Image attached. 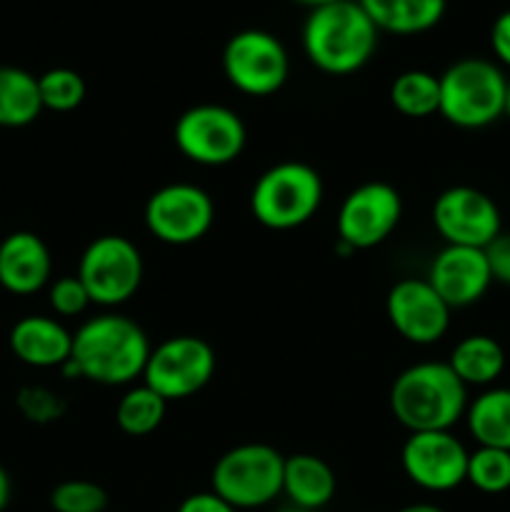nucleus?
I'll return each mask as SVG.
<instances>
[{
  "mask_svg": "<svg viewBox=\"0 0 510 512\" xmlns=\"http://www.w3.org/2000/svg\"><path fill=\"white\" fill-rule=\"evenodd\" d=\"M323 203V178L300 160L265 170L250 190V213L268 230H295L315 218Z\"/></svg>",
  "mask_w": 510,
  "mask_h": 512,
  "instance_id": "39448f33",
  "label": "nucleus"
},
{
  "mask_svg": "<svg viewBox=\"0 0 510 512\" xmlns=\"http://www.w3.org/2000/svg\"><path fill=\"white\" fill-rule=\"evenodd\" d=\"M280 512H305V510H298V508H288V510H280Z\"/></svg>",
  "mask_w": 510,
  "mask_h": 512,
  "instance_id": "4c0bfd02",
  "label": "nucleus"
},
{
  "mask_svg": "<svg viewBox=\"0 0 510 512\" xmlns=\"http://www.w3.org/2000/svg\"><path fill=\"white\" fill-rule=\"evenodd\" d=\"M10 495H13V485H10V478L8 473H5V468L0 465V512L8 508Z\"/></svg>",
  "mask_w": 510,
  "mask_h": 512,
  "instance_id": "72a5a7b5",
  "label": "nucleus"
},
{
  "mask_svg": "<svg viewBox=\"0 0 510 512\" xmlns=\"http://www.w3.org/2000/svg\"><path fill=\"white\" fill-rule=\"evenodd\" d=\"M390 103L405 118H430L440 110V78L428 70H405L390 83Z\"/></svg>",
  "mask_w": 510,
  "mask_h": 512,
  "instance_id": "393cba45",
  "label": "nucleus"
},
{
  "mask_svg": "<svg viewBox=\"0 0 510 512\" xmlns=\"http://www.w3.org/2000/svg\"><path fill=\"white\" fill-rule=\"evenodd\" d=\"M505 118L510 120V80H508V95H505Z\"/></svg>",
  "mask_w": 510,
  "mask_h": 512,
  "instance_id": "e433bc0d",
  "label": "nucleus"
},
{
  "mask_svg": "<svg viewBox=\"0 0 510 512\" xmlns=\"http://www.w3.org/2000/svg\"><path fill=\"white\" fill-rule=\"evenodd\" d=\"M175 512H240L233 505L225 503L223 498L213 493V490H205V493H193L178 505Z\"/></svg>",
  "mask_w": 510,
  "mask_h": 512,
  "instance_id": "473e14b6",
  "label": "nucleus"
},
{
  "mask_svg": "<svg viewBox=\"0 0 510 512\" xmlns=\"http://www.w3.org/2000/svg\"><path fill=\"white\" fill-rule=\"evenodd\" d=\"M150 343L145 330L135 320L120 313H103L85 320L73 333L70 358L60 365L68 380L83 378L90 383L130 385L143 378L145 363L150 355Z\"/></svg>",
  "mask_w": 510,
  "mask_h": 512,
  "instance_id": "f257e3e1",
  "label": "nucleus"
},
{
  "mask_svg": "<svg viewBox=\"0 0 510 512\" xmlns=\"http://www.w3.org/2000/svg\"><path fill=\"white\" fill-rule=\"evenodd\" d=\"M490 48L500 65L510 68V10L500 13L490 28Z\"/></svg>",
  "mask_w": 510,
  "mask_h": 512,
  "instance_id": "2f4dec72",
  "label": "nucleus"
},
{
  "mask_svg": "<svg viewBox=\"0 0 510 512\" xmlns=\"http://www.w3.org/2000/svg\"><path fill=\"white\" fill-rule=\"evenodd\" d=\"M465 388H490L505 370V350L495 338L483 333L465 335L445 360Z\"/></svg>",
  "mask_w": 510,
  "mask_h": 512,
  "instance_id": "aec40b11",
  "label": "nucleus"
},
{
  "mask_svg": "<svg viewBox=\"0 0 510 512\" xmlns=\"http://www.w3.org/2000/svg\"><path fill=\"white\" fill-rule=\"evenodd\" d=\"M10 350L30 368H60L73 350V333L48 315H25L10 330Z\"/></svg>",
  "mask_w": 510,
  "mask_h": 512,
  "instance_id": "a211bd4d",
  "label": "nucleus"
},
{
  "mask_svg": "<svg viewBox=\"0 0 510 512\" xmlns=\"http://www.w3.org/2000/svg\"><path fill=\"white\" fill-rule=\"evenodd\" d=\"M440 78V110L450 125L480 130L505 118L508 78L485 58L455 60Z\"/></svg>",
  "mask_w": 510,
  "mask_h": 512,
  "instance_id": "20e7f679",
  "label": "nucleus"
},
{
  "mask_svg": "<svg viewBox=\"0 0 510 512\" xmlns=\"http://www.w3.org/2000/svg\"><path fill=\"white\" fill-rule=\"evenodd\" d=\"M40 113L38 78L15 65H0V128H25Z\"/></svg>",
  "mask_w": 510,
  "mask_h": 512,
  "instance_id": "5701e85b",
  "label": "nucleus"
},
{
  "mask_svg": "<svg viewBox=\"0 0 510 512\" xmlns=\"http://www.w3.org/2000/svg\"><path fill=\"white\" fill-rule=\"evenodd\" d=\"M433 225L445 245L463 248H485L503 233L495 200L470 185H453L435 198Z\"/></svg>",
  "mask_w": 510,
  "mask_h": 512,
  "instance_id": "ddd939ff",
  "label": "nucleus"
},
{
  "mask_svg": "<svg viewBox=\"0 0 510 512\" xmlns=\"http://www.w3.org/2000/svg\"><path fill=\"white\" fill-rule=\"evenodd\" d=\"M223 73L238 93L265 98L278 93L288 80V50L268 30H240L223 48Z\"/></svg>",
  "mask_w": 510,
  "mask_h": 512,
  "instance_id": "1a4fd4ad",
  "label": "nucleus"
},
{
  "mask_svg": "<svg viewBox=\"0 0 510 512\" xmlns=\"http://www.w3.org/2000/svg\"><path fill=\"white\" fill-rule=\"evenodd\" d=\"M390 413L408 433L453 430L468 410V388L448 363L425 360L398 373L390 385Z\"/></svg>",
  "mask_w": 510,
  "mask_h": 512,
  "instance_id": "f03ea898",
  "label": "nucleus"
},
{
  "mask_svg": "<svg viewBox=\"0 0 510 512\" xmlns=\"http://www.w3.org/2000/svg\"><path fill=\"white\" fill-rule=\"evenodd\" d=\"M53 258L40 235L15 230L0 243V288L13 295H33L50 283Z\"/></svg>",
  "mask_w": 510,
  "mask_h": 512,
  "instance_id": "f3484780",
  "label": "nucleus"
},
{
  "mask_svg": "<svg viewBox=\"0 0 510 512\" xmlns=\"http://www.w3.org/2000/svg\"><path fill=\"white\" fill-rule=\"evenodd\" d=\"M295 3H300V5H308L310 10H315V8H323V5H333V3H340V0H295Z\"/></svg>",
  "mask_w": 510,
  "mask_h": 512,
  "instance_id": "c9c22d12",
  "label": "nucleus"
},
{
  "mask_svg": "<svg viewBox=\"0 0 510 512\" xmlns=\"http://www.w3.org/2000/svg\"><path fill=\"white\" fill-rule=\"evenodd\" d=\"M378 33L358 0L323 5L303 25L305 58L328 75L358 73L375 55Z\"/></svg>",
  "mask_w": 510,
  "mask_h": 512,
  "instance_id": "7ed1b4c3",
  "label": "nucleus"
},
{
  "mask_svg": "<svg viewBox=\"0 0 510 512\" xmlns=\"http://www.w3.org/2000/svg\"><path fill=\"white\" fill-rule=\"evenodd\" d=\"M375 28L395 35L428 33L443 20L445 0H358Z\"/></svg>",
  "mask_w": 510,
  "mask_h": 512,
  "instance_id": "412c9836",
  "label": "nucleus"
},
{
  "mask_svg": "<svg viewBox=\"0 0 510 512\" xmlns=\"http://www.w3.org/2000/svg\"><path fill=\"white\" fill-rule=\"evenodd\" d=\"M428 280L450 310L475 305L493 285L483 248L445 245L428 268Z\"/></svg>",
  "mask_w": 510,
  "mask_h": 512,
  "instance_id": "dca6fc26",
  "label": "nucleus"
},
{
  "mask_svg": "<svg viewBox=\"0 0 510 512\" xmlns=\"http://www.w3.org/2000/svg\"><path fill=\"white\" fill-rule=\"evenodd\" d=\"M403 218V198L383 180L358 185L340 203L335 228L338 245L345 253L370 250L385 243Z\"/></svg>",
  "mask_w": 510,
  "mask_h": 512,
  "instance_id": "9d476101",
  "label": "nucleus"
},
{
  "mask_svg": "<svg viewBox=\"0 0 510 512\" xmlns=\"http://www.w3.org/2000/svg\"><path fill=\"white\" fill-rule=\"evenodd\" d=\"M283 463L273 445H235L215 460L210 490L235 510L263 508L283 495Z\"/></svg>",
  "mask_w": 510,
  "mask_h": 512,
  "instance_id": "423d86ee",
  "label": "nucleus"
},
{
  "mask_svg": "<svg viewBox=\"0 0 510 512\" xmlns=\"http://www.w3.org/2000/svg\"><path fill=\"white\" fill-rule=\"evenodd\" d=\"M38 90L43 110H53V113H70L80 108L88 93L83 75L70 68L45 70L43 75H38Z\"/></svg>",
  "mask_w": 510,
  "mask_h": 512,
  "instance_id": "bb28decb",
  "label": "nucleus"
},
{
  "mask_svg": "<svg viewBox=\"0 0 510 512\" xmlns=\"http://www.w3.org/2000/svg\"><path fill=\"white\" fill-rule=\"evenodd\" d=\"M50 508L55 512H105L108 493L93 480H63L50 493Z\"/></svg>",
  "mask_w": 510,
  "mask_h": 512,
  "instance_id": "cd10ccee",
  "label": "nucleus"
},
{
  "mask_svg": "<svg viewBox=\"0 0 510 512\" xmlns=\"http://www.w3.org/2000/svg\"><path fill=\"white\" fill-rule=\"evenodd\" d=\"M468 450L450 430L410 433L400 450V465L408 480L428 493H450L465 483Z\"/></svg>",
  "mask_w": 510,
  "mask_h": 512,
  "instance_id": "4468645a",
  "label": "nucleus"
},
{
  "mask_svg": "<svg viewBox=\"0 0 510 512\" xmlns=\"http://www.w3.org/2000/svg\"><path fill=\"white\" fill-rule=\"evenodd\" d=\"M143 255L125 235H100L83 250L78 278L90 295V303L118 308L135 298L143 283Z\"/></svg>",
  "mask_w": 510,
  "mask_h": 512,
  "instance_id": "0eeeda50",
  "label": "nucleus"
},
{
  "mask_svg": "<svg viewBox=\"0 0 510 512\" xmlns=\"http://www.w3.org/2000/svg\"><path fill=\"white\" fill-rule=\"evenodd\" d=\"M485 260H488L493 283L508 285L510 288V233H500L498 238L490 240L483 248Z\"/></svg>",
  "mask_w": 510,
  "mask_h": 512,
  "instance_id": "7c9ffc66",
  "label": "nucleus"
},
{
  "mask_svg": "<svg viewBox=\"0 0 510 512\" xmlns=\"http://www.w3.org/2000/svg\"><path fill=\"white\" fill-rule=\"evenodd\" d=\"M338 490L335 470L313 453L288 455L283 463V495L293 508L315 512L330 503Z\"/></svg>",
  "mask_w": 510,
  "mask_h": 512,
  "instance_id": "6ab92c4d",
  "label": "nucleus"
},
{
  "mask_svg": "<svg viewBox=\"0 0 510 512\" xmlns=\"http://www.w3.org/2000/svg\"><path fill=\"white\" fill-rule=\"evenodd\" d=\"M148 233L165 245H193L215 223L213 198L200 185L170 183L155 190L143 210Z\"/></svg>",
  "mask_w": 510,
  "mask_h": 512,
  "instance_id": "f8f14e48",
  "label": "nucleus"
},
{
  "mask_svg": "<svg viewBox=\"0 0 510 512\" xmlns=\"http://www.w3.org/2000/svg\"><path fill=\"white\" fill-rule=\"evenodd\" d=\"M165 413H168V400L143 383L125 390L115 405V423L130 438H145L163 425Z\"/></svg>",
  "mask_w": 510,
  "mask_h": 512,
  "instance_id": "b1692460",
  "label": "nucleus"
},
{
  "mask_svg": "<svg viewBox=\"0 0 510 512\" xmlns=\"http://www.w3.org/2000/svg\"><path fill=\"white\" fill-rule=\"evenodd\" d=\"M385 315L395 333L413 345H433L448 333L450 308L425 278H403L388 290Z\"/></svg>",
  "mask_w": 510,
  "mask_h": 512,
  "instance_id": "2eb2a0df",
  "label": "nucleus"
},
{
  "mask_svg": "<svg viewBox=\"0 0 510 512\" xmlns=\"http://www.w3.org/2000/svg\"><path fill=\"white\" fill-rule=\"evenodd\" d=\"M175 148L190 163L223 168L243 155L248 130L235 110L215 103H200L185 110L173 128Z\"/></svg>",
  "mask_w": 510,
  "mask_h": 512,
  "instance_id": "6e6552de",
  "label": "nucleus"
},
{
  "mask_svg": "<svg viewBox=\"0 0 510 512\" xmlns=\"http://www.w3.org/2000/svg\"><path fill=\"white\" fill-rule=\"evenodd\" d=\"M18 408L30 423L45 425L63 418L65 400L53 390L43 388V385H28L18 393Z\"/></svg>",
  "mask_w": 510,
  "mask_h": 512,
  "instance_id": "c85d7f7f",
  "label": "nucleus"
},
{
  "mask_svg": "<svg viewBox=\"0 0 510 512\" xmlns=\"http://www.w3.org/2000/svg\"><path fill=\"white\" fill-rule=\"evenodd\" d=\"M398 512H445V510L433 503H413V505H405V508H400Z\"/></svg>",
  "mask_w": 510,
  "mask_h": 512,
  "instance_id": "f704fd0d",
  "label": "nucleus"
},
{
  "mask_svg": "<svg viewBox=\"0 0 510 512\" xmlns=\"http://www.w3.org/2000/svg\"><path fill=\"white\" fill-rule=\"evenodd\" d=\"M48 303L60 318H75V315L85 313V308L90 305V295L78 275H63L50 283Z\"/></svg>",
  "mask_w": 510,
  "mask_h": 512,
  "instance_id": "c756f323",
  "label": "nucleus"
},
{
  "mask_svg": "<svg viewBox=\"0 0 510 512\" xmlns=\"http://www.w3.org/2000/svg\"><path fill=\"white\" fill-rule=\"evenodd\" d=\"M465 483L485 495H500L510 490V450L478 448L468 455Z\"/></svg>",
  "mask_w": 510,
  "mask_h": 512,
  "instance_id": "a878e982",
  "label": "nucleus"
},
{
  "mask_svg": "<svg viewBox=\"0 0 510 512\" xmlns=\"http://www.w3.org/2000/svg\"><path fill=\"white\" fill-rule=\"evenodd\" d=\"M465 423L478 445L510 450V388H485L468 403Z\"/></svg>",
  "mask_w": 510,
  "mask_h": 512,
  "instance_id": "4be33fe9",
  "label": "nucleus"
},
{
  "mask_svg": "<svg viewBox=\"0 0 510 512\" xmlns=\"http://www.w3.org/2000/svg\"><path fill=\"white\" fill-rule=\"evenodd\" d=\"M215 375V350L195 335H175L155 345L143 370V383L165 400L200 393Z\"/></svg>",
  "mask_w": 510,
  "mask_h": 512,
  "instance_id": "9b49d317",
  "label": "nucleus"
}]
</instances>
